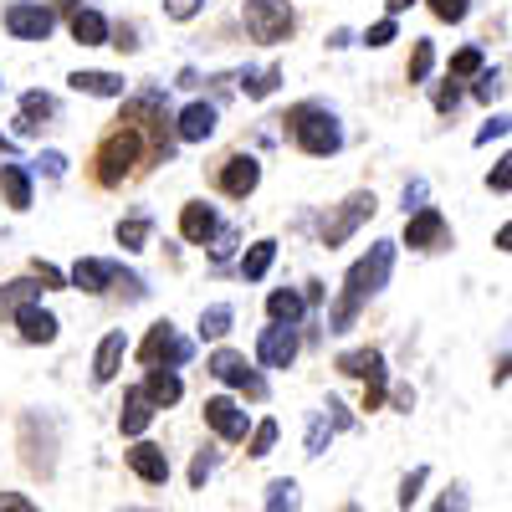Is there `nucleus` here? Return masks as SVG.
<instances>
[{
  "instance_id": "nucleus-10",
  "label": "nucleus",
  "mask_w": 512,
  "mask_h": 512,
  "mask_svg": "<svg viewBox=\"0 0 512 512\" xmlns=\"http://www.w3.org/2000/svg\"><path fill=\"white\" fill-rule=\"evenodd\" d=\"M52 26H57V16L41 6V0H16V6L6 11V31H11L16 41H47Z\"/></svg>"
},
{
  "instance_id": "nucleus-52",
  "label": "nucleus",
  "mask_w": 512,
  "mask_h": 512,
  "mask_svg": "<svg viewBox=\"0 0 512 512\" xmlns=\"http://www.w3.org/2000/svg\"><path fill=\"white\" fill-rule=\"evenodd\" d=\"M113 47H118V52H134V47H139V41H134V31H128V26H123V31H118V41H113Z\"/></svg>"
},
{
  "instance_id": "nucleus-28",
  "label": "nucleus",
  "mask_w": 512,
  "mask_h": 512,
  "mask_svg": "<svg viewBox=\"0 0 512 512\" xmlns=\"http://www.w3.org/2000/svg\"><path fill=\"white\" fill-rule=\"evenodd\" d=\"M72 36L82 41V47H103V41H108V21L98 11H72Z\"/></svg>"
},
{
  "instance_id": "nucleus-2",
  "label": "nucleus",
  "mask_w": 512,
  "mask_h": 512,
  "mask_svg": "<svg viewBox=\"0 0 512 512\" xmlns=\"http://www.w3.org/2000/svg\"><path fill=\"white\" fill-rule=\"evenodd\" d=\"M287 128H292V144L313 159H328V154L344 149V128H338V118L323 103H297L287 113Z\"/></svg>"
},
{
  "instance_id": "nucleus-55",
  "label": "nucleus",
  "mask_w": 512,
  "mask_h": 512,
  "mask_svg": "<svg viewBox=\"0 0 512 512\" xmlns=\"http://www.w3.org/2000/svg\"><path fill=\"white\" fill-rule=\"evenodd\" d=\"M344 512H364V507H359V502H349V507H344Z\"/></svg>"
},
{
  "instance_id": "nucleus-47",
  "label": "nucleus",
  "mask_w": 512,
  "mask_h": 512,
  "mask_svg": "<svg viewBox=\"0 0 512 512\" xmlns=\"http://www.w3.org/2000/svg\"><path fill=\"white\" fill-rule=\"evenodd\" d=\"M36 282L41 287H67V272H57L52 262H36Z\"/></svg>"
},
{
  "instance_id": "nucleus-14",
  "label": "nucleus",
  "mask_w": 512,
  "mask_h": 512,
  "mask_svg": "<svg viewBox=\"0 0 512 512\" xmlns=\"http://www.w3.org/2000/svg\"><path fill=\"white\" fill-rule=\"evenodd\" d=\"M256 359H262L267 369H287L297 359V328H287V323L262 328V338H256Z\"/></svg>"
},
{
  "instance_id": "nucleus-45",
  "label": "nucleus",
  "mask_w": 512,
  "mask_h": 512,
  "mask_svg": "<svg viewBox=\"0 0 512 512\" xmlns=\"http://www.w3.org/2000/svg\"><path fill=\"white\" fill-rule=\"evenodd\" d=\"M487 185H492L497 195H507V190H512V159H497V169L487 175Z\"/></svg>"
},
{
  "instance_id": "nucleus-37",
  "label": "nucleus",
  "mask_w": 512,
  "mask_h": 512,
  "mask_svg": "<svg viewBox=\"0 0 512 512\" xmlns=\"http://www.w3.org/2000/svg\"><path fill=\"white\" fill-rule=\"evenodd\" d=\"M328 441H333V420L328 415H313V425H308V456H323Z\"/></svg>"
},
{
  "instance_id": "nucleus-40",
  "label": "nucleus",
  "mask_w": 512,
  "mask_h": 512,
  "mask_svg": "<svg viewBox=\"0 0 512 512\" xmlns=\"http://www.w3.org/2000/svg\"><path fill=\"white\" fill-rule=\"evenodd\" d=\"M205 11V0H164V16L169 21H195Z\"/></svg>"
},
{
  "instance_id": "nucleus-38",
  "label": "nucleus",
  "mask_w": 512,
  "mask_h": 512,
  "mask_svg": "<svg viewBox=\"0 0 512 512\" xmlns=\"http://www.w3.org/2000/svg\"><path fill=\"white\" fill-rule=\"evenodd\" d=\"M482 72V47H461L451 57V77H477Z\"/></svg>"
},
{
  "instance_id": "nucleus-17",
  "label": "nucleus",
  "mask_w": 512,
  "mask_h": 512,
  "mask_svg": "<svg viewBox=\"0 0 512 512\" xmlns=\"http://www.w3.org/2000/svg\"><path fill=\"white\" fill-rule=\"evenodd\" d=\"M118 277H123V272H118V262H103V256H82V262L67 272V282H72L77 292H93V297H98V292H108Z\"/></svg>"
},
{
  "instance_id": "nucleus-41",
  "label": "nucleus",
  "mask_w": 512,
  "mask_h": 512,
  "mask_svg": "<svg viewBox=\"0 0 512 512\" xmlns=\"http://www.w3.org/2000/svg\"><path fill=\"white\" fill-rule=\"evenodd\" d=\"M431 11L441 16V21H466V11H472V0H431Z\"/></svg>"
},
{
  "instance_id": "nucleus-56",
  "label": "nucleus",
  "mask_w": 512,
  "mask_h": 512,
  "mask_svg": "<svg viewBox=\"0 0 512 512\" xmlns=\"http://www.w3.org/2000/svg\"><path fill=\"white\" fill-rule=\"evenodd\" d=\"M0 93H6V82H0Z\"/></svg>"
},
{
  "instance_id": "nucleus-54",
  "label": "nucleus",
  "mask_w": 512,
  "mask_h": 512,
  "mask_svg": "<svg viewBox=\"0 0 512 512\" xmlns=\"http://www.w3.org/2000/svg\"><path fill=\"white\" fill-rule=\"evenodd\" d=\"M11 149H16V139H11V134H0V154H11Z\"/></svg>"
},
{
  "instance_id": "nucleus-3",
  "label": "nucleus",
  "mask_w": 512,
  "mask_h": 512,
  "mask_svg": "<svg viewBox=\"0 0 512 512\" xmlns=\"http://www.w3.org/2000/svg\"><path fill=\"white\" fill-rule=\"evenodd\" d=\"M144 159V128H134V123H123V128H113V134L103 139V149H98V185L103 190H113V185H123L128 175H134V164Z\"/></svg>"
},
{
  "instance_id": "nucleus-12",
  "label": "nucleus",
  "mask_w": 512,
  "mask_h": 512,
  "mask_svg": "<svg viewBox=\"0 0 512 512\" xmlns=\"http://www.w3.org/2000/svg\"><path fill=\"white\" fill-rule=\"evenodd\" d=\"M205 425H210V431H216L221 441H246L251 415H246L231 395H216V400H205Z\"/></svg>"
},
{
  "instance_id": "nucleus-19",
  "label": "nucleus",
  "mask_w": 512,
  "mask_h": 512,
  "mask_svg": "<svg viewBox=\"0 0 512 512\" xmlns=\"http://www.w3.org/2000/svg\"><path fill=\"white\" fill-rule=\"evenodd\" d=\"M149 425H154V400L139 390V384H134V390H128L123 395V410H118V431L128 436V441H139L144 431H149Z\"/></svg>"
},
{
  "instance_id": "nucleus-42",
  "label": "nucleus",
  "mask_w": 512,
  "mask_h": 512,
  "mask_svg": "<svg viewBox=\"0 0 512 512\" xmlns=\"http://www.w3.org/2000/svg\"><path fill=\"white\" fill-rule=\"evenodd\" d=\"M210 472H216V456H210V451H200V456L190 461V487L200 492V487L210 482Z\"/></svg>"
},
{
  "instance_id": "nucleus-27",
  "label": "nucleus",
  "mask_w": 512,
  "mask_h": 512,
  "mask_svg": "<svg viewBox=\"0 0 512 512\" xmlns=\"http://www.w3.org/2000/svg\"><path fill=\"white\" fill-rule=\"evenodd\" d=\"M36 297H41V282L36 277H16V282L0 287V313H16V308L36 303Z\"/></svg>"
},
{
  "instance_id": "nucleus-46",
  "label": "nucleus",
  "mask_w": 512,
  "mask_h": 512,
  "mask_svg": "<svg viewBox=\"0 0 512 512\" xmlns=\"http://www.w3.org/2000/svg\"><path fill=\"white\" fill-rule=\"evenodd\" d=\"M0 512H41L26 492H0Z\"/></svg>"
},
{
  "instance_id": "nucleus-31",
  "label": "nucleus",
  "mask_w": 512,
  "mask_h": 512,
  "mask_svg": "<svg viewBox=\"0 0 512 512\" xmlns=\"http://www.w3.org/2000/svg\"><path fill=\"white\" fill-rule=\"evenodd\" d=\"M231 323H236V308H231V303H210V308L200 313V338H226Z\"/></svg>"
},
{
  "instance_id": "nucleus-53",
  "label": "nucleus",
  "mask_w": 512,
  "mask_h": 512,
  "mask_svg": "<svg viewBox=\"0 0 512 512\" xmlns=\"http://www.w3.org/2000/svg\"><path fill=\"white\" fill-rule=\"evenodd\" d=\"M415 0H390V16H400V11H410Z\"/></svg>"
},
{
  "instance_id": "nucleus-34",
  "label": "nucleus",
  "mask_w": 512,
  "mask_h": 512,
  "mask_svg": "<svg viewBox=\"0 0 512 512\" xmlns=\"http://www.w3.org/2000/svg\"><path fill=\"white\" fill-rule=\"evenodd\" d=\"M436 67V41H415V52H410V82H425Z\"/></svg>"
},
{
  "instance_id": "nucleus-11",
  "label": "nucleus",
  "mask_w": 512,
  "mask_h": 512,
  "mask_svg": "<svg viewBox=\"0 0 512 512\" xmlns=\"http://www.w3.org/2000/svg\"><path fill=\"white\" fill-rule=\"evenodd\" d=\"M446 216L436 205H420V210H410L405 216V246H415V251H436V246H446Z\"/></svg>"
},
{
  "instance_id": "nucleus-8",
  "label": "nucleus",
  "mask_w": 512,
  "mask_h": 512,
  "mask_svg": "<svg viewBox=\"0 0 512 512\" xmlns=\"http://www.w3.org/2000/svg\"><path fill=\"white\" fill-rule=\"evenodd\" d=\"M205 369L216 374L221 384H231V390H241V395H251V400H267V379L246 364V354H236V349H216V354L205 359Z\"/></svg>"
},
{
  "instance_id": "nucleus-43",
  "label": "nucleus",
  "mask_w": 512,
  "mask_h": 512,
  "mask_svg": "<svg viewBox=\"0 0 512 512\" xmlns=\"http://www.w3.org/2000/svg\"><path fill=\"white\" fill-rule=\"evenodd\" d=\"M477 98H482V103L502 98V72H477Z\"/></svg>"
},
{
  "instance_id": "nucleus-50",
  "label": "nucleus",
  "mask_w": 512,
  "mask_h": 512,
  "mask_svg": "<svg viewBox=\"0 0 512 512\" xmlns=\"http://www.w3.org/2000/svg\"><path fill=\"white\" fill-rule=\"evenodd\" d=\"M456 103H461V88H456V77H451V88H441V93H436V108H441V113H451Z\"/></svg>"
},
{
  "instance_id": "nucleus-35",
  "label": "nucleus",
  "mask_w": 512,
  "mask_h": 512,
  "mask_svg": "<svg viewBox=\"0 0 512 512\" xmlns=\"http://www.w3.org/2000/svg\"><path fill=\"white\" fill-rule=\"evenodd\" d=\"M277 82H282V72L267 67V72H251L241 88H246V98H272V93H277Z\"/></svg>"
},
{
  "instance_id": "nucleus-48",
  "label": "nucleus",
  "mask_w": 512,
  "mask_h": 512,
  "mask_svg": "<svg viewBox=\"0 0 512 512\" xmlns=\"http://www.w3.org/2000/svg\"><path fill=\"white\" fill-rule=\"evenodd\" d=\"M41 169H47V175H52V180H62V175H67V154H57V149H47V154H41Z\"/></svg>"
},
{
  "instance_id": "nucleus-20",
  "label": "nucleus",
  "mask_w": 512,
  "mask_h": 512,
  "mask_svg": "<svg viewBox=\"0 0 512 512\" xmlns=\"http://www.w3.org/2000/svg\"><path fill=\"white\" fill-rule=\"evenodd\" d=\"M123 354H128L123 328L103 333V344H98V354H93V384H113V379H118V369H123Z\"/></svg>"
},
{
  "instance_id": "nucleus-25",
  "label": "nucleus",
  "mask_w": 512,
  "mask_h": 512,
  "mask_svg": "<svg viewBox=\"0 0 512 512\" xmlns=\"http://www.w3.org/2000/svg\"><path fill=\"white\" fill-rule=\"evenodd\" d=\"M303 308H308V303H303V297H297L292 287H277V292L267 297V318H272V323H287V328H297Z\"/></svg>"
},
{
  "instance_id": "nucleus-7",
  "label": "nucleus",
  "mask_w": 512,
  "mask_h": 512,
  "mask_svg": "<svg viewBox=\"0 0 512 512\" xmlns=\"http://www.w3.org/2000/svg\"><path fill=\"white\" fill-rule=\"evenodd\" d=\"M246 31H251V41L277 47V41L292 36V6L287 0H246Z\"/></svg>"
},
{
  "instance_id": "nucleus-36",
  "label": "nucleus",
  "mask_w": 512,
  "mask_h": 512,
  "mask_svg": "<svg viewBox=\"0 0 512 512\" xmlns=\"http://www.w3.org/2000/svg\"><path fill=\"white\" fill-rule=\"evenodd\" d=\"M425 482H431V466H415V472L400 482V507L410 512L415 502H420V492H425Z\"/></svg>"
},
{
  "instance_id": "nucleus-49",
  "label": "nucleus",
  "mask_w": 512,
  "mask_h": 512,
  "mask_svg": "<svg viewBox=\"0 0 512 512\" xmlns=\"http://www.w3.org/2000/svg\"><path fill=\"white\" fill-rule=\"evenodd\" d=\"M425 195H431V190H425V180H410V185H405V216L425 205Z\"/></svg>"
},
{
  "instance_id": "nucleus-22",
  "label": "nucleus",
  "mask_w": 512,
  "mask_h": 512,
  "mask_svg": "<svg viewBox=\"0 0 512 512\" xmlns=\"http://www.w3.org/2000/svg\"><path fill=\"white\" fill-rule=\"evenodd\" d=\"M72 93H88V98H123L128 93V82L123 72H72Z\"/></svg>"
},
{
  "instance_id": "nucleus-15",
  "label": "nucleus",
  "mask_w": 512,
  "mask_h": 512,
  "mask_svg": "<svg viewBox=\"0 0 512 512\" xmlns=\"http://www.w3.org/2000/svg\"><path fill=\"white\" fill-rule=\"evenodd\" d=\"M180 236H185L190 246H210V241L221 236V216H216L205 200H190V205L180 210Z\"/></svg>"
},
{
  "instance_id": "nucleus-30",
  "label": "nucleus",
  "mask_w": 512,
  "mask_h": 512,
  "mask_svg": "<svg viewBox=\"0 0 512 512\" xmlns=\"http://www.w3.org/2000/svg\"><path fill=\"white\" fill-rule=\"evenodd\" d=\"M277 436H282V425L277 420H256L251 431H246V456H272V446H277Z\"/></svg>"
},
{
  "instance_id": "nucleus-21",
  "label": "nucleus",
  "mask_w": 512,
  "mask_h": 512,
  "mask_svg": "<svg viewBox=\"0 0 512 512\" xmlns=\"http://www.w3.org/2000/svg\"><path fill=\"white\" fill-rule=\"evenodd\" d=\"M216 108H210V103H190L185 113H180V123H175V134L185 139V144H205L210 134H216Z\"/></svg>"
},
{
  "instance_id": "nucleus-18",
  "label": "nucleus",
  "mask_w": 512,
  "mask_h": 512,
  "mask_svg": "<svg viewBox=\"0 0 512 512\" xmlns=\"http://www.w3.org/2000/svg\"><path fill=\"white\" fill-rule=\"evenodd\" d=\"M11 318H16V328H21L26 344H57V333H62L57 313H47L41 303H26V308H16Z\"/></svg>"
},
{
  "instance_id": "nucleus-51",
  "label": "nucleus",
  "mask_w": 512,
  "mask_h": 512,
  "mask_svg": "<svg viewBox=\"0 0 512 512\" xmlns=\"http://www.w3.org/2000/svg\"><path fill=\"white\" fill-rule=\"evenodd\" d=\"M502 134H507V118H492L482 134H477V144H492V139H502Z\"/></svg>"
},
{
  "instance_id": "nucleus-5",
  "label": "nucleus",
  "mask_w": 512,
  "mask_h": 512,
  "mask_svg": "<svg viewBox=\"0 0 512 512\" xmlns=\"http://www.w3.org/2000/svg\"><path fill=\"white\" fill-rule=\"evenodd\" d=\"M190 354H195V344L175 328V323H154L149 328V338L139 344V359H144V369H180V364H190Z\"/></svg>"
},
{
  "instance_id": "nucleus-4",
  "label": "nucleus",
  "mask_w": 512,
  "mask_h": 512,
  "mask_svg": "<svg viewBox=\"0 0 512 512\" xmlns=\"http://www.w3.org/2000/svg\"><path fill=\"white\" fill-rule=\"evenodd\" d=\"M21 461L31 477H57V420L52 415H21Z\"/></svg>"
},
{
  "instance_id": "nucleus-9",
  "label": "nucleus",
  "mask_w": 512,
  "mask_h": 512,
  "mask_svg": "<svg viewBox=\"0 0 512 512\" xmlns=\"http://www.w3.org/2000/svg\"><path fill=\"white\" fill-rule=\"evenodd\" d=\"M374 205H379L374 190H354V195L344 200V210H338L333 221H323V246H328V251H333V246H344V241L374 216Z\"/></svg>"
},
{
  "instance_id": "nucleus-23",
  "label": "nucleus",
  "mask_w": 512,
  "mask_h": 512,
  "mask_svg": "<svg viewBox=\"0 0 512 512\" xmlns=\"http://www.w3.org/2000/svg\"><path fill=\"white\" fill-rule=\"evenodd\" d=\"M139 390L154 400V410H169V405H180L185 384H180V374H175V369H149V379L139 384Z\"/></svg>"
},
{
  "instance_id": "nucleus-29",
  "label": "nucleus",
  "mask_w": 512,
  "mask_h": 512,
  "mask_svg": "<svg viewBox=\"0 0 512 512\" xmlns=\"http://www.w3.org/2000/svg\"><path fill=\"white\" fill-rule=\"evenodd\" d=\"M297 507H303V487H297L292 477L267 482V512H297Z\"/></svg>"
},
{
  "instance_id": "nucleus-33",
  "label": "nucleus",
  "mask_w": 512,
  "mask_h": 512,
  "mask_svg": "<svg viewBox=\"0 0 512 512\" xmlns=\"http://www.w3.org/2000/svg\"><path fill=\"white\" fill-rule=\"evenodd\" d=\"M144 241H149V216L118 221V246H123V251H144Z\"/></svg>"
},
{
  "instance_id": "nucleus-13",
  "label": "nucleus",
  "mask_w": 512,
  "mask_h": 512,
  "mask_svg": "<svg viewBox=\"0 0 512 512\" xmlns=\"http://www.w3.org/2000/svg\"><path fill=\"white\" fill-rule=\"evenodd\" d=\"M128 472H134L139 482H149V487H164L169 482V456H164V446H154V441H134L128 446Z\"/></svg>"
},
{
  "instance_id": "nucleus-16",
  "label": "nucleus",
  "mask_w": 512,
  "mask_h": 512,
  "mask_svg": "<svg viewBox=\"0 0 512 512\" xmlns=\"http://www.w3.org/2000/svg\"><path fill=\"white\" fill-rule=\"evenodd\" d=\"M256 185H262V164H256L251 154H231V159L221 164V190H226L231 200H246Z\"/></svg>"
},
{
  "instance_id": "nucleus-39",
  "label": "nucleus",
  "mask_w": 512,
  "mask_h": 512,
  "mask_svg": "<svg viewBox=\"0 0 512 512\" xmlns=\"http://www.w3.org/2000/svg\"><path fill=\"white\" fill-rule=\"evenodd\" d=\"M400 36V26H395V16H384V21H374L369 31H364V41L369 47H390V41Z\"/></svg>"
},
{
  "instance_id": "nucleus-44",
  "label": "nucleus",
  "mask_w": 512,
  "mask_h": 512,
  "mask_svg": "<svg viewBox=\"0 0 512 512\" xmlns=\"http://www.w3.org/2000/svg\"><path fill=\"white\" fill-rule=\"evenodd\" d=\"M466 507H472V497H466V487H461V482H456V487L436 502V512H466Z\"/></svg>"
},
{
  "instance_id": "nucleus-32",
  "label": "nucleus",
  "mask_w": 512,
  "mask_h": 512,
  "mask_svg": "<svg viewBox=\"0 0 512 512\" xmlns=\"http://www.w3.org/2000/svg\"><path fill=\"white\" fill-rule=\"evenodd\" d=\"M41 118H52V98H47V93H26V98H21V118H16L21 134H36Z\"/></svg>"
},
{
  "instance_id": "nucleus-26",
  "label": "nucleus",
  "mask_w": 512,
  "mask_h": 512,
  "mask_svg": "<svg viewBox=\"0 0 512 512\" xmlns=\"http://www.w3.org/2000/svg\"><path fill=\"white\" fill-rule=\"evenodd\" d=\"M272 262H277V241H256V246L241 256V277H246V282H262V277L272 272Z\"/></svg>"
},
{
  "instance_id": "nucleus-6",
  "label": "nucleus",
  "mask_w": 512,
  "mask_h": 512,
  "mask_svg": "<svg viewBox=\"0 0 512 512\" xmlns=\"http://www.w3.org/2000/svg\"><path fill=\"white\" fill-rule=\"evenodd\" d=\"M338 369L364 379V410H379L384 395H390V369H384V354L379 349H349L338 354Z\"/></svg>"
},
{
  "instance_id": "nucleus-24",
  "label": "nucleus",
  "mask_w": 512,
  "mask_h": 512,
  "mask_svg": "<svg viewBox=\"0 0 512 512\" xmlns=\"http://www.w3.org/2000/svg\"><path fill=\"white\" fill-rule=\"evenodd\" d=\"M0 195L11 210H31V175L21 164H0Z\"/></svg>"
},
{
  "instance_id": "nucleus-1",
  "label": "nucleus",
  "mask_w": 512,
  "mask_h": 512,
  "mask_svg": "<svg viewBox=\"0 0 512 512\" xmlns=\"http://www.w3.org/2000/svg\"><path fill=\"white\" fill-rule=\"evenodd\" d=\"M390 272H395V241H374L359 262L349 267V277H344V297L333 303V313H328V333H349L354 328V318L364 313V303L369 297L390 282Z\"/></svg>"
}]
</instances>
